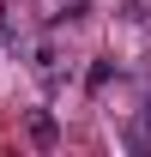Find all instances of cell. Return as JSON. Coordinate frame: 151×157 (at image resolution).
<instances>
[{
	"mask_svg": "<svg viewBox=\"0 0 151 157\" xmlns=\"http://www.w3.org/2000/svg\"><path fill=\"white\" fill-rule=\"evenodd\" d=\"M30 139H37V145H42V151H48V145H55V115H48V109H37V115H30Z\"/></svg>",
	"mask_w": 151,
	"mask_h": 157,
	"instance_id": "6da1fadb",
	"label": "cell"
}]
</instances>
